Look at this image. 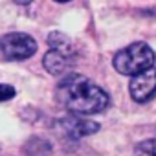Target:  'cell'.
Masks as SVG:
<instances>
[{
  "label": "cell",
  "mask_w": 156,
  "mask_h": 156,
  "mask_svg": "<svg viewBox=\"0 0 156 156\" xmlns=\"http://www.w3.org/2000/svg\"><path fill=\"white\" fill-rule=\"evenodd\" d=\"M61 105L77 116L103 112L110 105L108 94L81 73H68L57 87Z\"/></svg>",
  "instance_id": "obj_1"
},
{
  "label": "cell",
  "mask_w": 156,
  "mask_h": 156,
  "mask_svg": "<svg viewBox=\"0 0 156 156\" xmlns=\"http://www.w3.org/2000/svg\"><path fill=\"white\" fill-rule=\"evenodd\" d=\"M37 41L22 31L8 33L4 37H0V51L8 61H24L35 55L37 51Z\"/></svg>",
  "instance_id": "obj_3"
},
{
  "label": "cell",
  "mask_w": 156,
  "mask_h": 156,
  "mask_svg": "<svg viewBox=\"0 0 156 156\" xmlns=\"http://www.w3.org/2000/svg\"><path fill=\"white\" fill-rule=\"evenodd\" d=\"M136 152H138L140 156H156V140L141 141V143L136 147Z\"/></svg>",
  "instance_id": "obj_9"
},
{
  "label": "cell",
  "mask_w": 156,
  "mask_h": 156,
  "mask_svg": "<svg viewBox=\"0 0 156 156\" xmlns=\"http://www.w3.org/2000/svg\"><path fill=\"white\" fill-rule=\"evenodd\" d=\"M59 127L70 138H85V136L96 134L99 130V123H96L88 118H83V116H77V114L62 118L59 121Z\"/></svg>",
  "instance_id": "obj_5"
},
{
  "label": "cell",
  "mask_w": 156,
  "mask_h": 156,
  "mask_svg": "<svg viewBox=\"0 0 156 156\" xmlns=\"http://www.w3.org/2000/svg\"><path fill=\"white\" fill-rule=\"evenodd\" d=\"M13 2H17V4H22V6H26V4H31L33 0H13Z\"/></svg>",
  "instance_id": "obj_11"
},
{
  "label": "cell",
  "mask_w": 156,
  "mask_h": 156,
  "mask_svg": "<svg viewBox=\"0 0 156 156\" xmlns=\"http://www.w3.org/2000/svg\"><path fill=\"white\" fill-rule=\"evenodd\" d=\"M48 44H50L51 50H57V51H61V53H64L68 57H73V44L64 33H61V31L50 33L48 35Z\"/></svg>",
  "instance_id": "obj_8"
},
{
  "label": "cell",
  "mask_w": 156,
  "mask_h": 156,
  "mask_svg": "<svg viewBox=\"0 0 156 156\" xmlns=\"http://www.w3.org/2000/svg\"><path fill=\"white\" fill-rule=\"evenodd\" d=\"M154 62L156 55L152 48L145 42H132L119 50L112 59L114 68L123 75H136L147 68H152Z\"/></svg>",
  "instance_id": "obj_2"
},
{
  "label": "cell",
  "mask_w": 156,
  "mask_h": 156,
  "mask_svg": "<svg viewBox=\"0 0 156 156\" xmlns=\"http://www.w3.org/2000/svg\"><path fill=\"white\" fill-rule=\"evenodd\" d=\"M15 94H17V92H15V88H13L11 85H2V83H0V103L13 99Z\"/></svg>",
  "instance_id": "obj_10"
},
{
  "label": "cell",
  "mask_w": 156,
  "mask_h": 156,
  "mask_svg": "<svg viewBox=\"0 0 156 156\" xmlns=\"http://www.w3.org/2000/svg\"><path fill=\"white\" fill-rule=\"evenodd\" d=\"M70 61H72V57H68V55L50 48V51L42 59V64H44V68L51 75H61V73H64L70 68Z\"/></svg>",
  "instance_id": "obj_6"
},
{
  "label": "cell",
  "mask_w": 156,
  "mask_h": 156,
  "mask_svg": "<svg viewBox=\"0 0 156 156\" xmlns=\"http://www.w3.org/2000/svg\"><path fill=\"white\" fill-rule=\"evenodd\" d=\"M22 152H24V156H50L51 154V143L44 138L33 136L26 141Z\"/></svg>",
  "instance_id": "obj_7"
},
{
  "label": "cell",
  "mask_w": 156,
  "mask_h": 156,
  "mask_svg": "<svg viewBox=\"0 0 156 156\" xmlns=\"http://www.w3.org/2000/svg\"><path fill=\"white\" fill-rule=\"evenodd\" d=\"M129 92H130V98L138 103H145L152 99V96L156 94V68L152 66L132 75Z\"/></svg>",
  "instance_id": "obj_4"
},
{
  "label": "cell",
  "mask_w": 156,
  "mask_h": 156,
  "mask_svg": "<svg viewBox=\"0 0 156 156\" xmlns=\"http://www.w3.org/2000/svg\"><path fill=\"white\" fill-rule=\"evenodd\" d=\"M55 2H70V0H55Z\"/></svg>",
  "instance_id": "obj_12"
}]
</instances>
